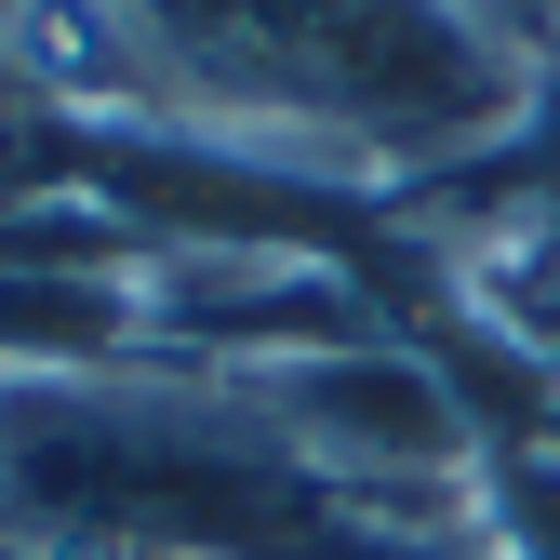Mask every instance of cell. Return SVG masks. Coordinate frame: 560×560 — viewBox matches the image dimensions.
<instances>
[{
    "label": "cell",
    "mask_w": 560,
    "mask_h": 560,
    "mask_svg": "<svg viewBox=\"0 0 560 560\" xmlns=\"http://www.w3.org/2000/svg\"><path fill=\"white\" fill-rule=\"evenodd\" d=\"M494 560H560V441H494L480 454V521Z\"/></svg>",
    "instance_id": "5b68a950"
},
{
    "label": "cell",
    "mask_w": 560,
    "mask_h": 560,
    "mask_svg": "<svg viewBox=\"0 0 560 560\" xmlns=\"http://www.w3.org/2000/svg\"><path fill=\"white\" fill-rule=\"evenodd\" d=\"M413 560H494V547H480V534H441V547H413Z\"/></svg>",
    "instance_id": "8992f818"
},
{
    "label": "cell",
    "mask_w": 560,
    "mask_h": 560,
    "mask_svg": "<svg viewBox=\"0 0 560 560\" xmlns=\"http://www.w3.org/2000/svg\"><path fill=\"white\" fill-rule=\"evenodd\" d=\"M467 307L494 320L534 374H560V228H508V241H441Z\"/></svg>",
    "instance_id": "277c9868"
},
{
    "label": "cell",
    "mask_w": 560,
    "mask_h": 560,
    "mask_svg": "<svg viewBox=\"0 0 560 560\" xmlns=\"http://www.w3.org/2000/svg\"><path fill=\"white\" fill-rule=\"evenodd\" d=\"M521 14H534V27H547V54H560V0H521Z\"/></svg>",
    "instance_id": "52a82bcc"
},
{
    "label": "cell",
    "mask_w": 560,
    "mask_h": 560,
    "mask_svg": "<svg viewBox=\"0 0 560 560\" xmlns=\"http://www.w3.org/2000/svg\"><path fill=\"white\" fill-rule=\"evenodd\" d=\"M428 241H508V228H560V54L534 67V94H521V120L480 148L467 174H441V187H413L400 200Z\"/></svg>",
    "instance_id": "3957f363"
},
{
    "label": "cell",
    "mask_w": 560,
    "mask_h": 560,
    "mask_svg": "<svg viewBox=\"0 0 560 560\" xmlns=\"http://www.w3.org/2000/svg\"><path fill=\"white\" fill-rule=\"evenodd\" d=\"M0 547L40 560H413L267 428L241 374L200 361H107L0 387Z\"/></svg>",
    "instance_id": "7a4b0ae2"
},
{
    "label": "cell",
    "mask_w": 560,
    "mask_h": 560,
    "mask_svg": "<svg viewBox=\"0 0 560 560\" xmlns=\"http://www.w3.org/2000/svg\"><path fill=\"white\" fill-rule=\"evenodd\" d=\"M0 67L81 120L413 200L521 120L547 27L521 0H14Z\"/></svg>",
    "instance_id": "6da1fadb"
}]
</instances>
